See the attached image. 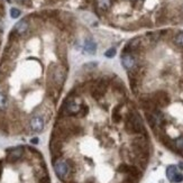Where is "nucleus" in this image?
<instances>
[{
    "label": "nucleus",
    "mask_w": 183,
    "mask_h": 183,
    "mask_svg": "<svg viewBox=\"0 0 183 183\" xmlns=\"http://www.w3.org/2000/svg\"><path fill=\"white\" fill-rule=\"evenodd\" d=\"M1 174H2V167L0 165V177H1Z\"/></svg>",
    "instance_id": "nucleus-22"
},
{
    "label": "nucleus",
    "mask_w": 183,
    "mask_h": 183,
    "mask_svg": "<svg viewBox=\"0 0 183 183\" xmlns=\"http://www.w3.org/2000/svg\"><path fill=\"white\" fill-rule=\"evenodd\" d=\"M121 118H123V117H121V113H120V106H118V107H116L115 109H113V123L118 124V123H120Z\"/></svg>",
    "instance_id": "nucleus-14"
},
{
    "label": "nucleus",
    "mask_w": 183,
    "mask_h": 183,
    "mask_svg": "<svg viewBox=\"0 0 183 183\" xmlns=\"http://www.w3.org/2000/svg\"><path fill=\"white\" fill-rule=\"evenodd\" d=\"M111 6V0H97V7L102 12H106Z\"/></svg>",
    "instance_id": "nucleus-13"
},
{
    "label": "nucleus",
    "mask_w": 183,
    "mask_h": 183,
    "mask_svg": "<svg viewBox=\"0 0 183 183\" xmlns=\"http://www.w3.org/2000/svg\"><path fill=\"white\" fill-rule=\"evenodd\" d=\"M166 176L173 183H180L183 181V174H181L179 172V170L175 165H170L166 169Z\"/></svg>",
    "instance_id": "nucleus-6"
},
{
    "label": "nucleus",
    "mask_w": 183,
    "mask_h": 183,
    "mask_svg": "<svg viewBox=\"0 0 183 183\" xmlns=\"http://www.w3.org/2000/svg\"><path fill=\"white\" fill-rule=\"evenodd\" d=\"M24 154V149L23 147H16V148H12L10 151V153H8V156H7V161L10 162V163H14L16 161L19 160Z\"/></svg>",
    "instance_id": "nucleus-10"
},
{
    "label": "nucleus",
    "mask_w": 183,
    "mask_h": 183,
    "mask_svg": "<svg viewBox=\"0 0 183 183\" xmlns=\"http://www.w3.org/2000/svg\"><path fill=\"white\" fill-rule=\"evenodd\" d=\"M38 142H40V139L35 137V138H33V139H31V144H38Z\"/></svg>",
    "instance_id": "nucleus-20"
},
{
    "label": "nucleus",
    "mask_w": 183,
    "mask_h": 183,
    "mask_svg": "<svg viewBox=\"0 0 183 183\" xmlns=\"http://www.w3.org/2000/svg\"><path fill=\"white\" fill-rule=\"evenodd\" d=\"M179 167H180V169H182V170H183V163H182V162H181V163L179 164Z\"/></svg>",
    "instance_id": "nucleus-21"
},
{
    "label": "nucleus",
    "mask_w": 183,
    "mask_h": 183,
    "mask_svg": "<svg viewBox=\"0 0 183 183\" xmlns=\"http://www.w3.org/2000/svg\"><path fill=\"white\" fill-rule=\"evenodd\" d=\"M27 29H28V23H27V20L26 19H23V20H20V22H18L14 27V31L18 35L24 34Z\"/></svg>",
    "instance_id": "nucleus-11"
},
{
    "label": "nucleus",
    "mask_w": 183,
    "mask_h": 183,
    "mask_svg": "<svg viewBox=\"0 0 183 183\" xmlns=\"http://www.w3.org/2000/svg\"><path fill=\"white\" fill-rule=\"evenodd\" d=\"M153 101L156 104V107H166L170 104V97L169 94L163 90L156 91L152 97Z\"/></svg>",
    "instance_id": "nucleus-5"
},
{
    "label": "nucleus",
    "mask_w": 183,
    "mask_h": 183,
    "mask_svg": "<svg viewBox=\"0 0 183 183\" xmlns=\"http://www.w3.org/2000/svg\"><path fill=\"white\" fill-rule=\"evenodd\" d=\"M10 16H12V18H18L20 16V10L17 8H12L10 9Z\"/></svg>",
    "instance_id": "nucleus-17"
},
{
    "label": "nucleus",
    "mask_w": 183,
    "mask_h": 183,
    "mask_svg": "<svg viewBox=\"0 0 183 183\" xmlns=\"http://www.w3.org/2000/svg\"><path fill=\"white\" fill-rule=\"evenodd\" d=\"M66 78V71L62 66H57L53 72V81L59 88H62Z\"/></svg>",
    "instance_id": "nucleus-7"
},
{
    "label": "nucleus",
    "mask_w": 183,
    "mask_h": 183,
    "mask_svg": "<svg viewBox=\"0 0 183 183\" xmlns=\"http://www.w3.org/2000/svg\"><path fill=\"white\" fill-rule=\"evenodd\" d=\"M17 1H18V2H25L26 0H17Z\"/></svg>",
    "instance_id": "nucleus-23"
},
{
    "label": "nucleus",
    "mask_w": 183,
    "mask_h": 183,
    "mask_svg": "<svg viewBox=\"0 0 183 183\" xmlns=\"http://www.w3.org/2000/svg\"><path fill=\"white\" fill-rule=\"evenodd\" d=\"M121 64L125 69L127 70H132L136 66V60L132 53L128 52H124V54L121 55Z\"/></svg>",
    "instance_id": "nucleus-8"
},
{
    "label": "nucleus",
    "mask_w": 183,
    "mask_h": 183,
    "mask_svg": "<svg viewBox=\"0 0 183 183\" xmlns=\"http://www.w3.org/2000/svg\"><path fill=\"white\" fill-rule=\"evenodd\" d=\"M182 153H183V151H182Z\"/></svg>",
    "instance_id": "nucleus-24"
},
{
    "label": "nucleus",
    "mask_w": 183,
    "mask_h": 183,
    "mask_svg": "<svg viewBox=\"0 0 183 183\" xmlns=\"http://www.w3.org/2000/svg\"><path fill=\"white\" fill-rule=\"evenodd\" d=\"M40 183H51V181H50V177H48L47 175H45V176H42V179L40 180Z\"/></svg>",
    "instance_id": "nucleus-19"
},
{
    "label": "nucleus",
    "mask_w": 183,
    "mask_h": 183,
    "mask_svg": "<svg viewBox=\"0 0 183 183\" xmlns=\"http://www.w3.org/2000/svg\"><path fill=\"white\" fill-rule=\"evenodd\" d=\"M107 87H108V81L104 78L100 79L96 84L91 88V96L94 99L99 100L104 96V93L107 91Z\"/></svg>",
    "instance_id": "nucleus-3"
},
{
    "label": "nucleus",
    "mask_w": 183,
    "mask_h": 183,
    "mask_svg": "<svg viewBox=\"0 0 183 183\" xmlns=\"http://www.w3.org/2000/svg\"><path fill=\"white\" fill-rule=\"evenodd\" d=\"M7 104H8V99L5 93L0 92V110H3L7 108Z\"/></svg>",
    "instance_id": "nucleus-15"
},
{
    "label": "nucleus",
    "mask_w": 183,
    "mask_h": 183,
    "mask_svg": "<svg viewBox=\"0 0 183 183\" xmlns=\"http://www.w3.org/2000/svg\"><path fill=\"white\" fill-rule=\"evenodd\" d=\"M125 130L128 134H145L143 120L136 113H129L125 119Z\"/></svg>",
    "instance_id": "nucleus-1"
},
{
    "label": "nucleus",
    "mask_w": 183,
    "mask_h": 183,
    "mask_svg": "<svg viewBox=\"0 0 183 183\" xmlns=\"http://www.w3.org/2000/svg\"><path fill=\"white\" fill-rule=\"evenodd\" d=\"M50 149H51L52 156H53V161L60 158L62 156V149H63V141H61L60 138L52 136L51 144H50Z\"/></svg>",
    "instance_id": "nucleus-4"
},
{
    "label": "nucleus",
    "mask_w": 183,
    "mask_h": 183,
    "mask_svg": "<svg viewBox=\"0 0 183 183\" xmlns=\"http://www.w3.org/2000/svg\"><path fill=\"white\" fill-rule=\"evenodd\" d=\"M174 43H175V45L179 46V47H183V31L182 33H179V34L174 37Z\"/></svg>",
    "instance_id": "nucleus-16"
},
{
    "label": "nucleus",
    "mask_w": 183,
    "mask_h": 183,
    "mask_svg": "<svg viewBox=\"0 0 183 183\" xmlns=\"http://www.w3.org/2000/svg\"><path fill=\"white\" fill-rule=\"evenodd\" d=\"M54 171L56 173L57 177L62 181H65V179L70 176V174L74 171V163L72 161H64L63 158H56L53 162Z\"/></svg>",
    "instance_id": "nucleus-2"
},
{
    "label": "nucleus",
    "mask_w": 183,
    "mask_h": 183,
    "mask_svg": "<svg viewBox=\"0 0 183 183\" xmlns=\"http://www.w3.org/2000/svg\"><path fill=\"white\" fill-rule=\"evenodd\" d=\"M84 50H85V52H87L88 54H90V55H93V54H96L97 44L93 42L92 40L88 38V40H85V42H84Z\"/></svg>",
    "instance_id": "nucleus-12"
},
{
    "label": "nucleus",
    "mask_w": 183,
    "mask_h": 183,
    "mask_svg": "<svg viewBox=\"0 0 183 183\" xmlns=\"http://www.w3.org/2000/svg\"><path fill=\"white\" fill-rule=\"evenodd\" d=\"M115 55H116V50H115V48H109V50H108V51H106V53H104V56L109 57V59L113 57Z\"/></svg>",
    "instance_id": "nucleus-18"
},
{
    "label": "nucleus",
    "mask_w": 183,
    "mask_h": 183,
    "mask_svg": "<svg viewBox=\"0 0 183 183\" xmlns=\"http://www.w3.org/2000/svg\"><path fill=\"white\" fill-rule=\"evenodd\" d=\"M29 126L34 132H41L44 129V119L41 116H34L29 121Z\"/></svg>",
    "instance_id": "nucleus-9"
}]
</instances>
